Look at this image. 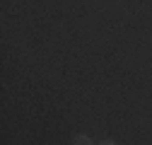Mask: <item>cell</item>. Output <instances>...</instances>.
Here are the masks:
<instances>
[{
	"label": "cell",
	"instance_id": "6da1fadb",
	"mask_svg": "<svg viewBox=\"0 0 152 145\" xmlns=\"http://www.w3.org/2000/svg\"><path fill=\"white\" fill-rule=\"evenodd\" d=\"M72 143H75V145H92V138H87V135H75Z\"/></svg>",
	"mask_w": 152,
	"mask_h": 145
},
{
	"label": "cell",
	"instance_id": "7a4b0ae2",
	"mask_svg": "<svg viewBox=\"0 0 152 145\" xmlns=\"http://www.w3.org/2000/svg\"><path fill=\"white\" fill-rule=\"evenodd\" d=\"M102 145H116V143H113V140H104Z\"/></svg>",
	"mask_w": 152,
	"mask_h": 145
}]
</instances>
